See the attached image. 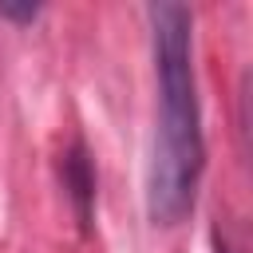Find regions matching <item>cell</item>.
<instances>
[{
	"mask_svg": "<svg viewBox=\"0 0 253 253\" xmlns=\"http://www.w3.org/2000/svg\"><path fill=\"white\" fill-rule=\"evenodd\" d=\"M154 43V146L146 166V210L154 225H178L194 210V194L206 166L202 103L194 79V16L186 4H150Z\"/></svg>",
	"mask_w": 253,
	"mask_h": 253,
	"instance_id": "cell-1",
	"label": "cell"
},
{
	"mask_svg": "<svg viewBox=\"0 0 253 253\" xmlns=\"http://www.w3.org/2000/svg\"><path fill=\"white\" fill-rule=\"evenodd\" d=\"M63 182H67V190L75 198L79 217L87 221L91 217V198H95V174H91V162H87L83 146H71V154L63 158Z\"/></svg>",
	"mask_w": 253,
	"mask_h": 253,
	"instance_id": "cell-2",
	"label": "cell"
},
{
	"mask_svg": "<svg viewBox=\"0 0 253 253\" xmlns=\"http://www.w3.org/2000/svg\"><path fill=\"white\" fill-rule=\"evenodd\" d=\"M0 16L16 20V24H32L40 16V4H0Z\"/></svg>",
	"mask_w": 253,
	"mask_h": 253,
	"instance_id": "cell-3",
	"label": "cell"
}]
</instances>
